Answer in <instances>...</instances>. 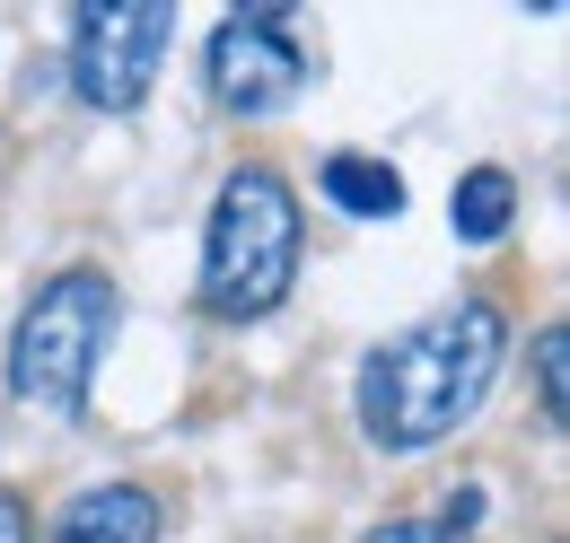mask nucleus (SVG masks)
<instances>
[{"instance_id":"7","label":"nucleus","mask_w":570,"mask_h":543,"mask_svg":"<svg viewBox=\"0 0 570 543\" xmlns=\"http://www.w3.org/2000/svg\"><path fill=\"white\" fill-rule=\"evenodd\" d=\"M325 194L352 210V219H395V210H404V176L343 149V158H325Z\"/></svg>"},{"instance_id":"6","label":"nucleus","mask_w":570,"mask_h":543,"mask_svg":"<svg viewBox=\"0 0 570 543\" xmlns=\"http://www.w3.org/2000/svg\"><path fill=\"white\" fill-rule=\"evenodd\" d=\"M53 543H158V500L132 482H106V491H79L62 509Z\"/></svg>"},{"instance_id":"1","label":"nucleus","mask_w":570,"mask_h":543,"mask_svg":"<svg viewBox=\"0 0 570 543\" xmlns=\"http://www.w3.org/2000/svg\"><path fill=\"white\" fill-rule=\"evenodd\" d=\"M500 351H509V325H500V307H483V298L422 316L413 334L368 351V368H360V430L377 447H395V456L439 447L456 421H474V404L492 395Z\"/></svg>"},{"instance_id":"4","label":"nucleus","mask_w":570,"mask_h":543,"mask_svg":"<svg viewBox=\"0 0 570 543\" xmlns=\"http://www.w3.org/2000/svg\"><path fill=\"white\" fill-rule=\"evenodd\" d=\"M167 36H176L167 0H88V9H71V88L97 115H132L158 79Z\"/></svg>"},{"instance_id":"2","label":"nucleus","mask_w":570,"mask_h":543,"mask_svg":"<svg viewBox=\"0 0 570 543\" xmlns=\"http://www.w3.org/2000/svg\"><path fill=\"white\" fill-rule=\"evenodd\" d=\"M289 280H298V203L273 167H237L203 237V307L228 325H255L289 298Z\"/></svg>"},{"instance_id":"9","label":"nucleus","mask_w":570,"mask_h":543,"mask_svg":"<svg viewBox=\"0 0 570 543\" xmlns=\"http://www.w3.org/2000/svg\"><path fill=\"white\" fill-rule=\"evenodd\" d=\"M474 491L456 500V517H395V526H377V535H360V543H465V526H474Z\"/></svg>"},{"instance_id":"10","label":"nucleus","mask_w":570,"mask_h":543,"mask_svg":"<svg viewBox=\"0 0 570 543\" xmlns=\"http://www.w3.org/2000/svg\"><path fill=\"white\" fill-rule=\"evenodd\" d=\"M535 395H544V412L562 421V325L535 334Z\"/></svg>"},{"instance_id":"11","label":"nucleus","mask_w":570,"mask_h":543,"mask_svg":"<svg viewBox=\"0 0 570 543\" xmlns=\"http://www.w3.org/2000/svg\"><path fill=\"white\" fill-rule=\"evenodd\" d=\"M0 543H27V509H18L9 491H0Z\"/></svg>"},{"instance_id":"8","label":"nucleus","mask_w":570,"mask_h":543,"mask_svg":"<svg viewBox=\"0 0 570 543\" xmlns=\"http://www.w3.org/2000/svg\"><path fill=\"white\" fill-rule=\"evenodd\" d=\"M509 210H518V185H509L500 167L456 176V194H448V219H456V237H465V246H492L500 228H509Z\"/></svg>"},{"instance_id":"3","label":"nucleus","mask_w":570,"mask_h":543,"mask_svg":"<svg viewBox=\"0 0 570 543\" xmlns=\"http://www.w3.org/2000/svg\"><path fill=\"white\" fill-rule=\"evenodd\" d=\"M106 342H115V280L106 272H62L53 289H36V307L9 334V386L45 412H79Z\"/></svg>"},{"instance_id":"5","label":"nucleus","mask_w":570,"mask_h":543,"mask_svg":"<svg viewBox=\"0 0 570 543\" xmlns=\"http://www.w3.org/2000/svg\"><path fill=\"white\" fill-rule=\"evenodd\" d=\"M307 79V53L289 45V9H237L212 36V88L228 115H282Z\"/></svg>"}]
</instances>
